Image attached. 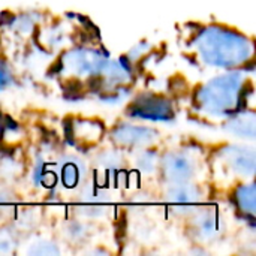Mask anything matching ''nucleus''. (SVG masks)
Segmentation results:
<instances>
[{"label":"nucleus","mask_w":256,"mask_h":256,"mask_svg":"<svg viewBox=\"0 0 256 256\" xmlns=\"http://www.w3.org/2000/svg\"><path fill=\"white\" fill-rule=\"evenodd\" d=\"M192 46L204 64L226 70L246 64L254 56V42L243 33L224 26L201 28Z\"/></svg>","instance_id":"1"},{"label":"nucleus","mask_w":256,"mask_h":256,"mask_svg":"<svg viewBox=\"0 0 256 256\" xmlns=\"http://www.w3.org/2000/svg\"><path fill=\"white\" fill-rule=\"evenodd\" d=\"M244 94L242 72L231 70L204 82L195 93V108L212 117H230L237 112Z\"/></svg>","instance_id":"2"},{"label":"nucleus","mask_w":256,"mask_h":256,"mask_svg":"<svg viewBox=\"0 0 256 256\" xmlns=\"http://www.w3.org/2000/svg\"><path fill=\"white\" fill-rule=\"evenodd\" d=\"M128 116L142 122L170 123L174 120L176 111L170 99L154 93H142L130 102Z\"/></svg>","instance_id":"3"},{"label":"nucleus","mask_w":256,"mask_h":256,"mask_svg":"<svg viewBox=\"0 0 256 256\" xmlns=\"http://www.w3.org/2000/svg\"><path fill=\"white\" fill-rule=\"evenodd\" d=\"M62 64L63 69L74 76L100 78L108 64V58L96 50L75 48L63 54Z\"/></svg>","instance_id":"4"},{"label":"nucleus","mask_w":256,"mask_h":256,"mask_svg":"<svg viewBox=\"0 0 256 256\" xmlns=\"http://www.w3.org/2000/svg\"><path fill=\"white\" fill-rule=\"evenodd\" d=\"M162 177L171 183L192 182L198 174V160L189 150H171L159 159Z\"/></svg>","instance_id":"5"},{"label":"nucleus","mask_w":256,"mask_h":256,"mask_svg":"<svg viewBox=\"0 0 256 256\" xmlns=\"http://www.w3.org/2000/svg\"><path fill=\"white\" fill-rule=\"evenodd\" d=\"M159 138V132L150 126L120 123L111 130V141L117 147L129 150H142L152 147Z\"/></svg>","instance_id":"6"},{"label":"nucleus","mask_w":256,"mask_h":256,"mask_svg":"<svg viewBox=\"0 0 256 256\" xmlns=\"http://www.w3.org/2000/svg\"><path fill=\"white\" fill-rule=\"evenodd\" d=\"M219 162L228 172L238 177H252L255 174L256 154L254 147L231 144L219 150Z\"/></svg>","instance_id":"7"},{"label":"nucleus","mask_w":256,"mask_h":256,"mask_svg":"<svg viewBox=\"0 0 256 256\" xmlns=\"http://www.w3.org/2000/svg\"><path fill=\"white\" fill-rule=\"evenodd\" d=\"M204 198V192L200 186L186 182V183H171L165 190V200L174 206V210L186 208L189 213H195L196 210L192 207L201 202Z\"/></svg>","instance_id":"8"},{"label":"nucleus","mask_w":256,"mask_h":256,"mask_svg":"<svg viewBox=\"0 0 256 256\" xmlns=\"http://www.w3.org/2000/svg\"><path fill=\"white\" fill-rule=\"evenodd\" d=\"M195 218L192 222V232L196 240L210 243L220 237L224 231V222L222 218L216 210H201L195 212Z\"/></svg>","instance_id":"9"},{"label":"nucleus","mask_w":256,"mask_h":256,"mask_svg":"<svg viewBox=\"0 0 256 256\" xmlns=\"http://www.w3.org/2000/svg\"><path fill=\"white\" fill-rule=\"evenodd\" d=\"M86 164L75 156H66L58 164V174L66 189H76L81 186L82 180L86 178Z\"/></svg>","instance_id":"10"},{"label":"nucleus","mask_w":256,"mask_h":256,"mask_svg":"<svg viewBox=\"0 0 256 256\" xmlns=\"http://www.w3.org/2000/svg\"><path fill=\"white\" fill-rule=\"evenodd\" d=\"M256 117L254 111H237L228 117L225 123V130L237 138L254 140L255 138Z\"/></svg>","instance_id":"11"},{"label":"nucleus","mask_w":256,"mask_h":256,"mask_svg":"<svg viewBox=\"0 0 256 256\" xmlns=\"http://www.w3.org/2000/svg\"><path fill=\"white\" fill-rule=\"evenodd\" d=\"M234 204L244 216L254 218L255 214V184L243 183L234 190Z\"/></svg>","instance_id":"12"},{"label":"nucleus","mask_w":256,"mask_h":256,"mask_svg":"<svg viewBox=\"0 0 256 256\" xmlns=\"http://www.w3.org/2000/svg\"><path fill=\"white\" fill-rule=\"evenodd\" d=\"M102 135V123L93 120H74L72 136L80 142H94Z\"/></svg>","instance_id":"13"},{"label":"nucleus","mask_w":256,"mask_h":256,"mask_svg":"<svg viewBox=\"0 0 256 256\" xmlns=\"http://www.w3.org/2000/svg\"><path fill=\"white\" fill-rule=\"evenodd\" d=\"M135 166L144 172V174H152L158 166H159V158L158 153L150 150V148H142L140 150L138 156L135 158Z\"/></svg>","instance_id":"14"},{"label":"nucleus","mask_w":256,"mask_h":256,"mask_svg":"<svg viewBox=\"0 0 256 256\" xmlns=\"http://www.w3.org/2000/svg\"><path fill=\"white\" fill-rule=\"evenodd\" d=\"M96 164L99 168L105 170V171H118L123 166V156L116 152V150H108V152H102L98 159Z\"/></svg>","instance_id":"15"},{"label":"nucleus","mask_w":256,"mask_h":256,"mask_svg":"<svg viewBox=\"0 0 256 256\" xmlns=\"http://www.w3.org/2000/svg\"><path fill=\"white\" fill-rule=\"evenodd\" d=\"M63 234L72 243H82L84 240L88 238V225L80 220H72L64 226Z\"/></svg>","instance_id":"16"},{"label":"nucleus","mask_w":256,"mask_h":256,"mask_svg":"<svg viewBox=\"0 0 256 256\" xmlns=\"http://www.w3.org/2000/svg\"><path fill=\"white\" fill-rule=\"evenodd\" d=\"M27 254H30V255H60L62 250L58 249V246L54 242L40 238V240H34L33 243H30Z\"/></svg>","instance_id":"17"},{"label":"nucleus","mask_w":256,"mask_h":256,"mask_svg":"<svg viewBox=\"0 0 256 256\" xmlns=\"http://www.w3.org/2000/svg\"><path fill=\"white\" fill-rule=\"evenodd\" d=\"M10 28L15 32V33H20V34H28L34 26H36V20L26 14V15H18V16H14L12 21H10Z\"/></svg>","instance_id":"18"},{"label":"nucleus","mask_w":256,"mask_h":256,"mask_svg":"<svg viewBox=\"0 0 256 256\" xmlns=\"http://www.w3.org/2000/svg\"><path fill=\"white\" fill-rule=\"evenodd\" d=\"M66 34L62 30V27H50L48 30H45L44 36H42V42L45 45H48L50 48H57L63 44Z\"/></svg>","instance_id":"19"},{"label":"nucleus","mask_w":256,"mask_h":256,"mask_svg":"<svg viewBox=\"0 0 256 256\" xmlns=\"http://www.w3.org/2000/svg\"><path fill=\"white\" fill-rule=\"evenodd\" d=\"M15 244H16V240H15L14 232L8 230H0V255L10 254Z\"/></svg>","instance_id":"20"},{"label":"nucleus","mask_w":256,"mask_h":256,"mask_svg":"<svg viewBox=\"0 0 256 256\" xmlns=\"http://www.w3.org/2000/svg\"><path fill=\"white\" fill-rule=\"evenodd\" d=\"M148 50H150V44H147V42H140L138 45H135V46L129 51L128 60H130L132 63H135V62L140 60Z\"/></svg>","instance_id":"21"},{"label":"nucleus","mask_w":256,"mask_h":256,"mask_svg":"<svg viewBox=\"0 0 256 256\" xmlns=\"http://www.w3.org/2000/svg\"><path fill=\"white\" fill-rule=\"evenodd\" d=\"M12 82V74H10V69L8 68V64L0 60V88L4 87V86H9Z\"/></svg>","instance_id":"22"},{"label":"nucleus","mask_w":256,"mask_h":256,"mask_svg":"<svg viewBox=\"0 0 256 256\" xmlns=\"http://www.w3.org/2000/svg\"><path fill=\"white\" fill-rule=\"evenodd\" d=\"M2 132H3V124H2V118H0V135H2Z\"/></svg>","instance_id":"23"}]
</instances>
